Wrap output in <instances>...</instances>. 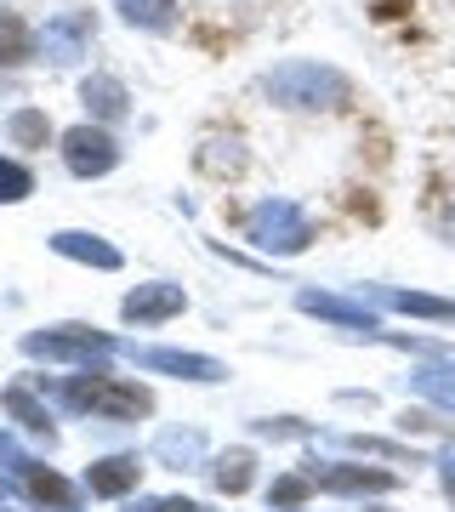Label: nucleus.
Returning <instances> with one entry per match:
<instances>
[{"mask_svg": "<svg viewBox=\"0 0 455 512\" xmlns=\"http://www.w3.org/2000/svg\"><path fill=\"white\" fill-rule=\"evenodd\" d=\"M200 165L211 171V177H239V171H245V148L239 143H205Z\"/></svg>", "mask_w": 455, "mask_h": 512, "instance_id": "nucleus-23", "label": "nucleus"}, {"mask_svg": "<svg viewBox=\"0 0 455 512\" xmlns=\"http://www.w3.org/2000/svg\"><path fill=\"white\" fill-rule=\"evenodd\" d=\"M63 160H69L74 177H103V171L120 165V143L103 126H74L63 131Z\"/></svg>", "mask_w": 455, "mask_h": 512, "instance_id": "nucleus-5", "label": "nucleus"}, {"mask_svg": "<svg viewBox=\"0 0 455 512\" xmlns=\"http://www.w3.org/2000/svg\"><path fill=\"white\" fill-rule=\"evenodd\" d=\"M0 495H6V478H0Z\"/></svg>", "mask_w": 455, "mask_h": 512, "instance_id": "nucleus-30", "label": "nucleus"}, {"mask_svg": "<svg viewBox=\"0 0 455 512\" xmlns=\"http://www.w3.org/2000/svg\"><path fill=\"white\" fill-rule=\"evenodd\" d=\"M245 234L273 256H296V251L313 245V222H308V211L291 205V200H262L251 217H245Z\"/></svg>", "mask_w": 455, "mask_h": 512, "instance_id": "nucleus-3", "label": "nucleus"}, {"mask_svg": "<svg viewBox=\"0 0 455 512\" xmlns=\"http://www.w3.org/2000/svg\"><path fill=\"white\" fill-rule=\"evenodd\" d=\"M308 495H313V478H308V473H285V478H273L268 501H273L279 512H291V507H302Z\"/></svg>", "mask_w": 455, "mask_h": 512, "instance_id": "nucleus-24", "label": "nucleus"}, {"mask_svg": "<svg viewBox=\"0 0 455 512\" xmlns=\"http://www.w3.org/2000/svg\"><path fill=\"white\" fill-rule=\"evenodd\" d=\"M40 52L52 57V63H74V57H86V18H52L46 23V35H40Z\"/></svg>", "mask_w": 455, "mask_h": 512, "instance_id": "nucleus-11", "label": "nucleus"}, {"mask_svg": "<svg viewBox=\"0 0 455 512\" xmlns=\"http://www.w3.org/2000/svg\"><path fill=\"white\" fill-rule=\"evenodd\" d=\"M256 433H262V439H302L308 427H302V421H256Z\"/></svg>", "mask_w": 455, "mask_h": 512, "instance_id": "nucleus-26", "label": "nucleus"}, {"mask_svg": "<svg viewBox=\"0 0 455 512\" xmlns=\"http://www.w3.org/2000/svg\"><path fill=\"white\" fill-rule=\"evenodd\" d=\"M296 308H302V313H319V319H336V325H347V330H376L370 308H359V302H342V296H325V291H302V296H296Z\"/></svg>", "mask_w": 455, "mask_h": 512, "instance_id": "nucleus-10", "label": "nucleus"}, {"mask_svg": "<svg viewBox=\"0 0 455 512\" xmlns=\"http://www.w3.org/2000/svg\"><path fill=\"white\" fill-rule=\"evenodd\" d=\"M137 478H143V461L137 456H103L86 467V490L103 495V501H114V495H131L137 490Z\"/></svg>", "mask_w": 455, "mask_h": 512, "instance_id": "nucleus-8", "label": "nucleus"}, {"mask_svg": "<svg viewBox=\"0 0 455 512\" xmlns=\"http://www.w3.org/2000/svg\"><path fill=\"white\" fill-rule=\"evenodd\" d=\"M0 404H6V410H12V416H18L23 427H29V433H40V439L52 444V410H46V404H40L23 382L6 387V393H0Z\"/></svg>", "mask_w": 455, "mask_h": 512, "instance_id": "nucleus-14", "label": "nucleus"}, {"mask_svg": "<svg viewBox=\"0 0 455 512\" xmlns=\"http://www.w3.org/2000/svg\"><path fill=\"white\" fill-rule=\"evenodd\" d=\"M114 6L137 29H171V18H177V0H114Z\"/></svg>", "mask_w": 455, "mask_h": 512, "instance_id": "nucleus-20", "label": "nucleus"}, {"mask_svg": "<svg viewBox=\"0 0 455 512\" xmlns=\"http://www.w3.org/2000/svg\"><path fill=\"white\" fill-rule=\"evenodd\" d=\"M182 308H188L182 285H137V291L120 302L126 325H165V319H177Z\"/></svg>", "mask_w": 455, "mask_h": 512, "instance_id": "nucleus-7", "label": "nucleus"}, {"mask_svg": "<svg viewBox=\"0 0 455 512\" xmlns=\"http://www.w3.org/2000/svg\"><path fill=\"white\" fill-rule=\"evenodd\" d=\"M23 478H29V495H35V501H52V507H63V512L74 507V484H69V478H57L52 467H40V461H35Z\"/></svg>", "mask_w": 455, "mask_h": 512, "instance_id": "nucleus-19", "label": "nucleus"}, {"mask_svg": "<svg viewBox=\"0 0 455 512\" xmlns=\"http://www.w3.org/2000/svg\"><path fill=\"white\" fill-rule=\"evenodd\" d=\"M262 92L273 103H285V109H342L353 97V86H347V74L296 57V63H279L273 74H262Z\"/></svg>", "mask_w": 455, "mask_h": 512, "instance_id": "nucleus-1", "label": "nucleus"}, {"mask_svg": "<svg viewBox=\"0 0 455 512\" xmlns=\"http://www.w3.org/2000/svg\"><path fill=\"white\" fill-rule=\"evenodd\" d=\"M52 251L57 256H74V262H91V268H103V274H109V268H120V251H114V245H103L97 234H74V228L52 239Z\"/></svg>", "mask_w": 455, "mask_h": 512, "instance_id": "nucleus-12", "label": "nucleus"}, {"mask_svg": "<svg viewBox=\"0 0 455 512\" xmlns=\"http://www.w3.org/2000/svg\"><path fill=\"white\" fill-rule=\"evenodd\" d=\"M63 404L91 410V416H109V421H137V416L154 410V393L137 387V382H120V376H109V370H86V376H69Z\"/></svg>", "mask_w": 455, "mask_h": 512, "instance_id": "nucleus-2", "label": "nucleus"}, {"mask_svg": "<svg viewBox=\"0 0 455 512\" xmlns=\"http://www.w3.org/2000/svg\"><path fill=\"white\" fill-rule=\"evenodd\" d=\"M387 308L416 313V319H438V325H455V302H438V296H421V291H387Z\"/></svg>", "mask_w": 455, "mask_h": 512, "instance_id": "nucleus-17", "label": "nucleus"}, {"mask_svg": "<svg viewBox=\"0 0 455 512\" xmlns=\"http://www.w3.org/2000/svg\"><path fill=\"white\" fill-rule=\"evenodd\" d=\"M313 490H336V495H364V490H399L393 473H376V467H313Z\"/></svg>", "mask_w": 455, "mask_h": 512, "instance_id": "nucleus-9", "label": "nucleus"}, {"mask_svg": "<svg viewBox=\"0 0 455 512\" xmlns=\"http://www.w3.org/2000/svg\"><path fill=\"white\" fill-rule=\"evenodd\" d=\"M80 97H86V109L97 114V120H120V114L131 109L126 86H120V80H114V74H91L86 86H80Z\"/></svg>", "mask_w": 455, "mask_h": 512, "instance_id": "nucleus-13", "label": "nucleus"}, {"mask_svg": "<svg viewBox=\"0 0 455 512\" xmlns=\"http://www.w3.org/2000/svg\"><path fill=\"white\" fill-rule=\"evenodd\" d=\"M29 194H35V177H29L18 160H0V205H18V200H29Z\"/></svg>", "mask_w": 455, "mask_h": 512, "instance_id": "nucleus-25", "label": "nucleus"}, {"mask_svg": "<svg viewBox=\"0 0 455 512\" xmlns=\"http://www.w3.org/2000/svg\"><path fill=\"white\" fill-rule=\"evenodd\" d=\"M120 342L114 336H97L86 325H57V330H29L23 336V353L29 359H57V365H86L97 353H114Z\"/></svg>", "mask_w": 455, "mask_h": 512, "instance_id": "nucleus-4", "label": "nucleus"}, {"mask_svg": "<svg viewBox=\"0 0 455 512\" xmlns=\"http://www.w3.org/2000/svg\"><path fill=\"white\" fill-rule=\"evenodd\" d=\"M131 359L143 370H165V376H182V382H222L228 370L205 353H177V348H131Z\"/></svg>", "mask_w": 455, "mask_h": 512, "instance_id": "nucleus-6", "label": "nucleus"}, {"mask_svg": "<svg viewBox=\"0 0 455 512\" xmlns=\"http://www.w3.org/2000/svg\"><path fill=\"white\" fill-rule=\"evenodd\" d=\"M410 382H416V393H427V399H433V404H444V410H455V365H438V370H416Z\"/></svg>", "mask_w": 455, "mask_h": 512, "instance_id": "nucleus-22", "label": "nucleus"}, {"mask_svg": "<svg viewBox=\"0 0 455 512\" xmlns=\"http://www.w3.org/2000/svg\"><path fill=\"white\" fill-rule=\"evenodd\" d=\"M6 131H12V143L18 148H46L52 143V120L40 109H18L12 120H6Z\"/></svg>", "mask_w": 455, "mask_h": 512, "instance_id": "nucleus-21", "label": "nucleus"}, {"mask_svg": "<svg viewBox=\"0 0 455 512\" xmlns=\"http://www.w3.org/2000/svg\"><path fill=\"white\" fill-rule=\"evenodd\" d=\"M29 57H35V29H29L18 12H0V63L18 69V63H29Z\"/></svg>", "mask_w": 455, "mask_h": 512, "instance_id": "nucleus-15", "label": "nucleus"}, {"mask_svg": "<svg viewBox=\"0 0 455 512\" xmlns=\"http://www.w3.org/2000/svg\"><path fill=\"white\" fill-rule=\"evenodd\" d=\"M211 478H217L222 495H245L251 490V478H256V456L251 450H222L217 467H211Z\"/></svg>", "mask_w": 455, "mask_h": 512, "instance_id": "nucleus-16", "label": "nucleus"}, {"mask_svg": "<svg viewBox=\"0 0 455 512\" xmlns=\"http://www.w3.org/2000/svg\"><path fill=\"white\" fill-rule=\"evenodd\" d=\"M154 456H160L165 467H194V461L205 456V439L200 433H160V439H154Z\"/></svg>", "mask_w": 455, "mask_h": 512, "instance_id": "nucleus-18", "label": "nucleus"}, {"mask_svg": "<svg viewBox=\"0 0 455 512\" xmlns=\"http://www.w3.org/2000/svg\"><path fill=\"white\" fill-rule=\"evenodd\" d=\"M0 461H6V467H23V473L35 467V461H29V456L18 450V439H6V433H0Z\"/></svg>", "mask_w": 455, "mask_h": 512, "instance_id": "nucleus-27", "label": "nucleus"}, {"mask_svg": "<svg viewBox=\"0 0 455 512\" xmlns=\"http://www.w3.org/2000/svg\"><path fill=\"white\" fill-rule=\"evenodd\" d=\"M444 490H450V501H455V450L444 456Z\"/></svg>", "mask_w": 455, "mask_h": 512, "instance_id": "nucleus-29", "label": "nucleus"}, {"mask_svg": "<svg viewBox=\"0 0 455 512\" xmlns=\"http://www.w3.org/2000/svg\"><path fill=\"white\" fill-rule=\"evenodd\" d=\"M131 512H200V507H194V501H177V495H171V501H143V507H131Z\"/></svg>", "mask_w": 455, "mask_h": 512, "instance_id": "nucleus-28", "label": "nucleus"}]
</instances>
